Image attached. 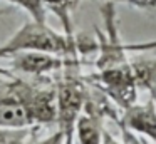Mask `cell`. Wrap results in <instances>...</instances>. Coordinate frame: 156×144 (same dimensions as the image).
Segmentation results:
<instances>
[{
	"label": "cell",
	"instance_id": "cell-10",
	"mask_svg": "<svg viewBox=\"0 0 156 144\" xmlns=\"http://www.w3.org/2000/svg\"><path fill=\"white\" fill-rule=\"evenodd\" d=\"M81 0H42L45 10H51L59 19L64 33L74 35V23H72V13Z\"/></svg>",
	"mask_w": 156,
	"mask_h": 144
},
{
	"label": "cell",
	"instance_id": "cell-19",
	"mask_svg": "<svg viewBox=\"0 0 156 144\" xmlns=\"http://www.w3.org/2000/svg\"><path fill=\"white\" fill-rule=\"evenodd\" d=\"M149 96H151L153 99H154V102H156V94H149Z\"/></svg>",
	"mask_w": 156,
	"mask_h": 144
},
{
	"label": "cell",
	"instance_id": "cell-9",
	"mask_svg": "<svg viewBox=\"0 0 156 144\" xmlns=\"http://www.w3.org/2000/svg\"><path fill=\"white\" fill-rule=\"evenodd\" d=\"M131 67L139 89L148 90V94H156V59L131 60Z\"/></svg>",
	"mask_w": 156,
	"mask_h": 144
},
{
	"label": "cell",
	"instance_id": "cell-12",
	"mask_svg": "<svg viewBox=\"0 0 156 144\" xmlns=\"http://www.w3.org/2000/svg\"><path fill=\"white\" fill-rule=\"evenodd\" d=\"M7 2L22 9L24 12H27L30 15V19L35 20V22H45L47 10H45L42 0H7Z\"/></svg>",
	"mask_w": 156,
	"mask_h": 144
},
{
	"label": "cell",
	"instance_id": "cell-18",
	"mask_svg": "<svg viewBox=\"0 0 156 144\" xmlns=\"http://www.w3.org/2000/svg\"><path fill=\"white\" fill-rule=\"evenodd\" d=\"M0 76H12V74H10V70H9V69H5V67H0Z\"/></svg>",
	"mask_w": 156,
	"mask_h": 144
},
{
	"label": "cell",
	"instance_id": "cell-3",
	"mask_svg": "<svg viewBox=\"0 0 156 144\" xmlns=\"http://www.w3.org/2000/svg\"><path fill=\"white\" fill-rule=\"evenodd\" d=\"M94 82L119 109H126L138 99V82L131 67V60L98 69Z\"/></svg>",
	"mask_w": 156,
	"mask_h": 144
},
{
	"label": "cell",
	"instance_id": "cell-8",
	"mask_svg": "<svg viewBox=\"0 0 156 144\" xmlns=\"http://www.w3.org/2000/svg\"><path fill=\"white\" fill-rule=\"evenodd\" d=\"M0 127H34L14 90L0 96Z\"/></svg>",
	"mask_w": 156,
	"mask_h": 144
},
{
	"label": "cell",
	"instance_id": "cell-17",
	"mask_svg": "<svg viewBox=\"0 0 156 144\" xmlns=\"http://www.w3.org/2000/svg\"><path fill=\"white\" fill-rule=\"evenodd\" d=\"M64 144H77L74 139V134H71V136H64Z\"/></svg>",
	"mask_w": 156,
	"mask_h": 144
},
{
	"label": "cell",
	"instance_id": "cell-15",
	"mask_svg": "<svg viewBox=\"0 0 156 144\" xmlns=\"http://www.w3.org/2000/svg\"><path fill=\"white\" fill-rule=\"evenodd\" d=\"M35 144H64V132L62 131H54L52 134H49L47 137L37 141Z\"/></svg>",
	"mask_w": 156,
	"mask_h": 144
},
{
	"label": "cell",
	"instance_id": "cell-5",
	"mask_svg": "<svg viewBox=\"0 0 156 144\" xmlns=\"http://www.w3.org/2000/svg\"><path fill=\"white\" fill-rule=\"evenodd\" d=\"M9 65L19 74L42 77L47 74H54L59 70H66L67 67L74 65L71 57H62L57 54L39 52V50H20L7 55Z\"/></svg>",
	"mask_w": 156,
	"mask_h": 144
},
{
	"label": "cell",
	"instance_id": "cell-20",
	"mask_svg": "<svg viewBox=\"0 0 156 144\" xmlns=\"http://www.w3.org/2000/svg\"><path fill=\"white\" fill-rule=\"evenodd\" d=\"M4 13H5V10H0V15H4Z\"/></svg>",
	"mask_w": 156,
	"mask_h": 144
},
{
	"label": "cell",
	"instance_id": "cell-16",
	"mask_svg": "<svg viewBox=\"0 0 156 144\" xmlns=\"http://www.w3.org/2000/svg\"><path fill=\"white\" fill-rule=\"evenodd\" d=\"M101 144H124V141H122V139H116L111 132H108V131L104 129V134H102V142Z\"/></svg>",
	"mask_w": 156,
	"mask_h": 144
},
{
	"label": "cell",
	"instance_id": "cell-4",
	"mask_svg": "<svg viewBox=\"0 0 156 144\" xmlns=\"http://www.w3.org/2000/svg\"><path fill=\"white\" fill-rule=\"evenodd\" d=\"M24 104L25 112L32 126L55 124L57 106H55V87H34L29 84L17 82L12 89Z\"/></svg>",
	"mask_w": 156,
	"mask_h": 144
},
{
	"label": "cell",
	"instance_id": "cell-14",
	"mask_svg": "<svg viewBox=\"0 0 156 144\" xmlns=\"http://www.w3.org/2000/svg\"><path fill=\"white\" fill-rule=\"evenodd\" d=\"M101 2L128 3V5L138 7V9H156V0H101Z\"/></svg>",
	"mask_w": 156,
	"mask_h": 144
},
{
	"label": "cell",
	"instance_id": "cell-11",
	"mask_svg": "<svg viewBox=\"0 0 156 144\" xmlns=\"http://www.w3.org/2000/svg\"><path fill=\"white\" fill-rule=\"evenodd\" d=\"M32 127H0V144H29Z\"/></svg>",
	"mask_w": 156,
	"mask_h": 144
},
{
	"label": "cell",
	"instance_id": "cell-13",
	"mask_svg": "<svg viewBox=\"0 0 156 144\" xmlns=\"http://www.w3.org/2000/svg\"><path fill=\"white\" fill-rule=\"evenodd\" d=\"M119 127H121V139L124 141V144H154L153 141H149L148 137L133 132V131H129L128 127H124L122 124H119Z\"/></svg>",
	"mask_w": 156,
	"mask_h": 144
},
{
	"label": "cell",
	"instance_id": "cell-1",
	"mask_svg": "<svg viewBox=\"0 0 156 144\" xmlns=\"http://www.w3.org/2000/svg\"><path fill=\"white\" fill-rule=\"evenodd\" d=\"M79 49L81 47L74 35L55 32L45 22L29 20L7 42L0 44V59L20 50H39L62 57H76Z\"/></svg>",
	"mask_w": 156,
	"mask_h": 144
},
{
	"label": "cell",
	"instance_id": "cell-7",
	"mask_svg": "<svg viewBox=\"0 0 156 144\" xmlns=\"http://www.w3.org/2000/svg\"><path fill=\"white\" fill-rule=\"evenodd\" d=\"M109 111L104 106H96L92 104L91 97H87L86 107L82 114L77 117L74 126V139L77 144H101L102 134H104V126L102 119L104 114Z\"/></svg>",
	"mask_w": 156,
	"mask_h": 144
},
{
	"label": "cell",
	"instance_id": "cell-6",
	"mask_svg": "<svg viewBox=\"0 0 156 144\" xmlns=\"http://www.w3.org/2000/svg\"><path fill=\"white\" fill-rule=\"evenodd\" d=\"M129 131L148 137L156 144V102L151 96L143 104H131L129 107L122 109V116L118 121Z\"/></svg>",
	"mask_w": 156,
	"mask_h": 144
},
{
	"label": "cell",
	"instance_id": "cell-2",
	"mask_svg": "<svg viewBox=\"0 0 156 144\" xmlns=\"http://www.w3.org/2000/svg\"><path fill=\"white\" fill-rule=\"evenodd\" d=\"M89 97L87 86L76 74L64 76L55 86V106H57V129L64 136L74 134L77 117L82 114Z\"/></svg>",
	"mask_w": 156,
	"mask_h": 144
}]
</instances>
